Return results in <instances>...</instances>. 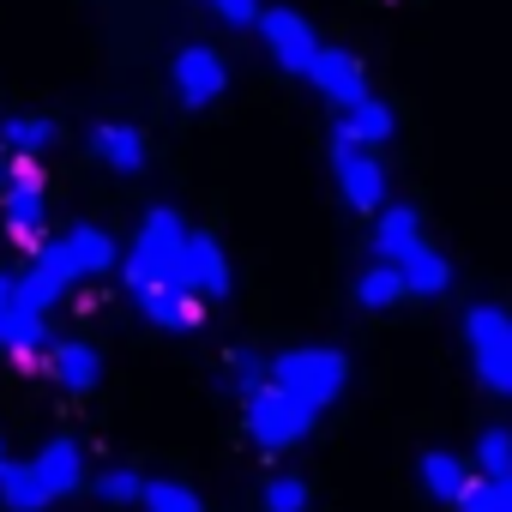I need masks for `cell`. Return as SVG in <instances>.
<instances>
[{
    "instance_id": "obj_21",
    "label": "cell",
    "mask_w": 512,
    "mask_h": 512,
    "mask_svg": "<svg viewBox=\"0 0 512 512\" xmlns=\"http://www.w3.org/2000/svg\"><path fill=\"white\" fill-rule=\"evenodd\" d=\"M422 482H428L434 500H458L464 482H470V470H464V458H452V452H428V458H422Z\"/></svg>"
},
{
    "instance_id": "obj_20",
    "label": "cell",
    "mask_w": 512,
    "mask_h": 512,
    "mask_svg": "<svg viewBox=\"0 0 512 512\" xmlns=\"http://www.w3.org/2000/svg\"><path fill=\"white\" fill-rule=\"evenodd\" d=\"M0 506H7V512H43V506H49V500L37 494V482H31V464L0 458Z\"/></svg>"
},
{
    "instance_id": "obj_2",
    "label": "cell",
    "mask_w": 512,
    "mask_h": 512,
    "mask_svg": "<svg viewBox=\"0 0 512 512\" xmlns=\"http://www.w3.org/2000/svg\"><path fill=\"white\" fill-rule=\"evenodd\" d=\"M464 344H470V356H476L482 386H488L494 398H506V392H512V320H506V308L476 302V308L464 314Z\"/></svg>"
},
{
    "instance_id": "obj_26",
    "label": "cell",
    "mask_w": 512,
    "mask_h": 512,
    "mask_svg": "<svg viewBox=\"0 0 512 512\" xmlns=\"http://www.w3.org/2000/svg\"><path fill=\"white\" fill-rule=\"evenodd\" d=\"M266 512H308V482L302 476H272L266 482Z\"/></svg>"
},
{
    "instance_id": "obj_17",
    "label": "cell",
    "mask_w": 512,
    "mask_h": 512,
    "mask_svg": "<svg viewBox=\"0 0 512 512\" xmlns=\"http://www.w3.org/2000/svg\"><path fill=\"white\" fill-rule=\"evenodd\" d=\"M61 247H67V260H73L79 278H97V272L115 266V241H109L103 229H91V223H73V229L61 235Z\"/></svg>"
},
{
    "instance_id": "obj_16",
    "label": "cell",
    "mask_w": 512,
    "mask_h": 512,
    "mask_svg": "<svg viewBox=\"0 0 512 512\" xmlns=\"http://www.w3.org/2000/svg\"><path fill=\"white\" fill-rule=\"evenodd\" d=\"M398 133V121H392V109L380 103V97H362L356 109H344V121H338V139H350L356 151H368V145H386Z\"/></svg>"
},
{
    "instance_id": "obj_31",
    "label": "cell",
    "mask_w": 512,
    "mask_h": 512,
    "mask_svg": "<svg viewBox=\"0 0 512 512\" xmlns=\"http://www.w3.org/2000/svg\"><path fill=\"white\" fill-rule=\"evenodd\" d=\"M0 458H7V452H0Z\"/></svg>"
},
{
    "instance_id": "obj_5",
    "label": "cell",
    "mask_w": 512,
    "mask_h": 512,
    "mask_svg": "<svg viewBox=\"0 0 512 512\" xmlns=\"http://www.w3.org/2000/svg\"><path fill=\"white\" fill-rule=\"evenodd\" d=\"M169 284L193 302L205 296H229V260H223V247L211 235H187L181 253H175V266H169Z\"/></svg>"
},
{
    "instance_id": "obj_23",
    "label": "cell",
    "mask_w": 512,
    "mask_h": 512,
    "mask_svg": "<svg viewBox=\"0 0 512 512\" xmlns=\"http://www.w3.org/2000/svg\"><path fill=\"white\" fill-rule=\"evenodd\" d=\"M139 500H145V512H199V494H193L187 482H169V476L145 482Z\"/></svg>"
},
{
    "instance_id": "obj_29",
    "label": "cell",
    "mask_w": 512,
    "mask_h": 512,
    "mask_svg": "<svg viewBox=\"0 0 512 512\" xmlns=\"http://www.w3.org/2000/svg\"><path fill=\"white\" fill-rule=\"evenodd\" d=\"M205 7H211L223 25H253V19H260V0H205Z\"/></svg>"
},
{
    "instance_id": "obj_7",
    "label": "cell",
    "mask_w": 512,
    "mask_h": 512,
    "mask_svg": "<svg viewBox=\"0 0 512 512\" xmlns=\"http://www.w3.org/2000/svg\"><path fill=\"white\" fill-rule=\"evenodd\" d=\"M169 85H175V97H181L187 109H205V103H217V97L229 91V67H223V55H211V49H181V55L169 61Z\"/></svg>"
},
{
    "instance_id": "obj_12",
    "label": "cell",
    "mask_w": 512,
    "mask_h": 512,
    "mask_svg": "<svg viewBox=\"0 0 512 512\" xmlns=\"http://www.w3.org/2000/svg\"><path fill=\"white\" fill-rule=\"evenodd\" d=\"M133 296H139L145 320L163 326V332H199V326H205V302L181 296L175 284H145V290H133Z\"/></svg>"
},
{
    "instance_id": "obj_25",
    "label": "cell",
    "mask_w": 512,
    "mask_h": 512,
    "mask_svg": "<svg viewBox=\"0 0 512 512\" xmlns=\"http://www.w3.org/2000/svg\"><path fill=\"white\" fill-rule=\"evenodd\" d=\"M356 296H362V308H392V302L404 296V284H398L392 266H368L362 284H356Z\"/></svg>"
},
{
    "instance_id": "obj_1",
    "label": "cell",
    "mask_w": 512,
    "mask_h": 512,
    "mask_svg": "<svg viewBox=\"0 0 512 512\" xmlns=\"http://www.w3.org/2000/svg\"><path fill=\"white\" fill-rule=\"evenodd\" d=\"M266 386H278L284 398H296L302 410L320 416L326 404L344 398V386H350V362H344V350L302 344V350H284V356L266 362Z\"/></svg>"
},
{
    "instance_id": "obj_28",
    "label": "cell",
    "mask_w": 512,
    "mask_h": 512,
    "mask_svg": "<svg viewBox=\"0 0 512 512\" xmlns=\"http://www.w3.org/2000/svg\"><path fill=\"white\" fill-rule=\"evenodd\" d=\"M229 380L241 386V398L260 392V386H266V356H260V350H235V356H229Z\"/></svg>"
},
{
    "instance_id": "obj_8",
    "label": "cell",
    "mask_w": 512,
    "mask_h": 512,
    "mask_svg": "<svg viewBox=\"0 0 512 512\" xmlns=\"http://www.w3.org/2000/svg\"><path fill=\"white\" fill-rule=\"evenodd\" d=\"M302 79H308L326 103H338V109H356V103L368 97V73H362V61H356L350 49H320Z\"/></svg>"
},
{
    "instance_id": "obj_15",
    "label": "cell",
    "mask_w": 512,
    "mask_h": 512,
    "mask_svg": "<svg viewBox=\"0 0 512 512\" xmlns=\"http://www.w3.org/2000/svg\"><path fill=\"white\" fill-rule=\"evenodd\" d=\"M392 272H398L404 296H410V290H416V296H440V290L452 284V266H446V253H434L428 241H416V247L404 253V260H398Z\"/></svg>"
},
{
    "instance_id": "obj_4",
    "label": "cell",
    "mask_w": 512,
    "mask_h": 512,
    "mask_svg": "<svg viewBox=\"0 0 512 512\" xmlns=\"http://www.w3.org/2000/svg\"><path fill=\"white\" fill-rule=\"evenodd\" d=\"M241 404H247V434H253V446H266V452H284V446H296V440L314 428V410H302V404L284 398L278 386L247 392Z\"/></svg>"
},
{
    "instance_id": "obj_13",
    "label": "cell",
    "mask_w": 512,
    "mask_h": 512,
    "mask_svg": "<svg viewBox=\"0 0 512 512\" xmlns=\"http://www.w3.org/2000/svg\"><path fill=\"white\" fill-rule=\"evenodd\" d=\"M91 151H97V163H109L115 175H139V169H145V133L127 127V121H103V127L91 133Z\"/></svg>"
},
{
    "instance_id": "obj_14",
    "label": "cell",
    "mask_w": 512,
    "mask_h": 512,
    "mask_svg": "<svg viewBox=\"0 0 512 512\" xmlns=\"http://www.w3.org/2000/svg\"><path fill=\"white\" fill-rule=\"evenodd\" d=\"M0 217L19 247H43V187H0Z\"/></svg>"
},
{
    "instance_id": "obj_11",
    "label": "cell",
    "mask_w": 512,
    "mask_h": 512,
    "mask_svg": "<svg viewBox=\"0 0 512 512\" xmlns=\"http://www.w3.org/2000/svg\"><path fill=\"white\" fill-rule=\"evenodd\" d=\"M368 241H374V266H398L404 253L422 241V217H416V205H380Z\"/></svg>"
},
{
    "instance_id": "obj_19",
    "label": "cell",
    "mask_w": 512,
    "mask_h": 512,
    "mask_svg": "<svg viewBox=\"0 0 512 512\" xmlns=\"http://www.w3.org/2000/svg\"><path fill=\"white\" fill-rule=\"evenodd\" d=\"M49 139H55V121H43V115H13L0 127V151L7 157H37Z\"/></svg>"
},
{
    "instance_id": "obj_6",
    "label": "cell",
    "mask_w": 512,
    "mask_h": 512,
    "mask_svg": "<svg viewBox=\"0 0 512 512\" xmlns=\"http://www.w3.org/2000/svg\"><path fill=\"white\" fill-rule=\"evenodd\" d=\"M253 25H260V37H266L272 61H278L284 73H308V67H314V55H320V37H314V25H308L302 13H290V7H272V13H260V19H253Z\"/></svg>"
},
{
    "instance_id": "obj_22",
    "label": "cell",
    "mask_w": 512,
    "mask_h": 512,
    "mask_svg": "<svg viewBox=\"0 0 512 512\" xmlns=\"http://www.w3.org/2000/svg\"><path fill=\"white\" fill-rule=\"evenodd\" d=\"M476 458H482V482H512V440H506V428H482Z\"/></svg>"
},
{
    "instance_id": "obj_3",
    "label": "cell",
    "mask_w": 512,
    "mask_h": 512,
    "mask_svg": "<svg viewBox=\"0 0 512 512\" xmlns=\"http://www.w3.org/2000/svg\"><path fill=\"white\" fill-rule=\"evenodd\" d=\"M73 284H79V272H73V260H67V247H61V241H43V247L31 253V266L7 284V302H13L19 314H37V320H43Z\"/></svg>"
},
{
    "instance_id": "obj_24",
    "label": "cell",
    "mask_w": 512,
    "mask_h": 512,
    "mask_svg": "<svg viewBox=\"0 0 512 512\" xmlns=\"http://www.w3.org/2000/svg\"><path fill=\"white\" fill-rule=\"evenodd\" d=\"M452 506H458V512H512V482H482V476H470Z\"/></svg>"
},
{
    "instance_id": "obj_10",
    "label": "cell",
    "mask_w": 512,
    "mask_h": 512,
    "mask_svg": "<svg viewBox=\"0 0 512 512\" xmlns=\"http://www.w3.org/2000/svg\"><path fill=\"white\" fill-rule=\"evenodd\" d=\"M31 482H37V494L55 506L61 494H79V482H85V452H79V440H49L37 458H31Z\"/></svg>"
},
{
    "instance_id": "obj_18",
    "label": "cell",
    "mask_w": 512,
    "mask_h": 512,
    "mask_svg": "<svg viewBox=\"0 0 512 512\" xmlns=\"http://www.w3.org/2000/svg\"><path fill=\"white\" fill-rule=\"evenodd\" d=\"M49 374L67 386V392H91L97 374H103V356L91 344H49Z\"/></svg>"
},
{
    "instance_id": "obj_30",
    "label": "cell",
    "mask_w": 512,
    "mask_h": 512,
    "mask_svg": "<svg viewBox=\"0 0 512 512\" xmlns=\"http://www.w3.org/2000/svg\"><path fill=\"white\" fill-rule=\"evenodd\" d=\"M7 308H13V302H7V278H0V314H7Z\"/></svg>"
},
{
    "instance_id": "obj_9",
    "label": "cell",
    "mask_w": 512,
    "mask_h": 512,
    "mask_svg": "<svg viewBox=\"0 0 512 512\" xmlns=\"http://www.w3.org/2000/svg\"><path fill=\"white\" fill-rule=\"evenodd\" d=\"M332 169H338V187H344V199L356 211H380L386 205V169L368 151H356L350 139H332Z\"/></svg>"
},
{
    "instance_id": "obj_27",
    "label": "cell",
    "mask_w": 512,
    "mask_h": 512,
    "mask_svg": "<svg viewBox=\"0 0 512 512\" xmlns=\"http://www.w3.org/2000/svg\"><path fill=\"white\" fill-rule=\"evenodd\" d=\"M139 488H145V476H139V470H103V476H97V494H103L109 506H133V500H139Z\"/></svg>"
}]
</instances>
